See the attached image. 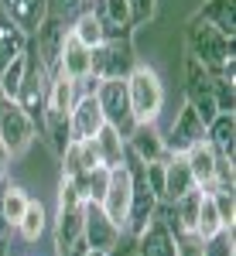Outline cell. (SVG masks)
<instances>
[{"instance_id": "6da1fadb", "label": "cell", "mask_w": 236, "mask_h": 256, "mask_svg": "<svg viewBox=\"0 0 236 256\" xmlns=\"http://www.w3.org/2000/svg\"><path fill=\"white\" fill-rule=\"evenodd\" d=\"M127 99H130L134 123H154L161 106H164V89L151 68L134 65V72L127 76Z\"/></svg>"}, {"instance_id": "7a4b0ae2", "label": "cell", "mask_w": 236, "mask_h": 256, "mask_svg": "<svg viewBox=\"0 0 236 256\" xmlns=\"http://www.w3.org/2000/svg\"><path fill=\"white\" fill-rule=\"evenodd\" d=\"M188 44H192V55H195L212 76H219V68H222L226 62H233V38L219 34L216 28L205 24V20H195V24L188 28Z\"/></svg>"}, {"instance_id": "3957f363", "label": "cell", "mask_w": 236, "mask_h": 256, "mask_svg": "<svg viewBox=\"0 0 236 256\" xmlns=\"http://www.w3.org/2000/svg\"><path fill=\"white\" fill-rule=\"evenodd\" d=\"M134 72V48L127 38H106L93 48L89 58V76L103 79H127Z\"/></svg>"}, {"instance_id": "277c9868", "label": "cell", "mask_w": 236, "mask_h": 256, "mask_svg": "<svg viewBox=\"0 0 236 256\" xmlns=\"http://www.w3.org/2000/svg\"><path fill=\"white\" fill-rule=\"evenodd\" d=\"M96 99H99V110H103L106 126H113L120 137L127 140L130 130L137 126L134 113H130V99H127V79H103L96 86Z\"/></svg>"}, {"instance_id": "5b68a950", "label": "cell", "mask_w": 236, "mask_h": 256, "mask_svg": "<svg viewBox=\"0 0 236 256\" xmlns=\"http://www.w3.org/2000/svg\"><path fill=\"white\" fill-rule=\"evenodd\" d=\"M99 208L106 212V218H110L117 229L127 226V208H130V171H127V164L110 168L106 192H103V198H99Z\"/></svg>"}, {"instance_id": "8992f818", "label": "cell", "mask_w": 236, "mask_h": 256, "mask_svg": "<svg viewBox=\"0 0 236 256\" xmlns=\"http://www.w3.org/2000/svg\"><path fill=\"white\" fill-rule=\"evenodd\" d=\"M103 126H106V120H103L96 92H79L72 110H69V134H72V140H93Z\"/></svg>"}, {"instance_id": "52a82bcc", "label": "cell", "mask_w": 236, "mask_h": 256, "mask_svg": "<svg viewBox=\"0 0 236 256\" xmlns=\"http://www.w3.org/2000/svg\"><path fill=\"white\" fill-rule=\"evenodd\" d=\"M0 137L11 147V154H21L35 140V120L28 116L18 102H11V99L0 106Z\"/></svg>"}, {"instance_id": "ba28073f", "label": "cell", "mask_w": 236, "mask_h": 256, "mask_svg": "<svg viewBox=\"0 0 236 256\" xmlns=\"http://www.w3.org/2000/svg\"><path fill=\"white\" fill-rule=\"evenodd\" d=\"M123 229H117L106 212L99 208V202H86V216H82V239L89 250H99V253H110L117 246V239Z\"/></svg>"}, {"instance_id": "9c48e42d", "label": "cell", "mask_w": 236, "mask_h": 256, "mask_svg": "<svg viewBox=\"0 0 236 256\" xmlns=\"http://www.w3.org/2000/svg\"><path fill=\"white\" fill-rule=\"evenodd\" d=\"M65 34H69V24H65V20H59V18H52V14L41 20V28L31 34V38H35V44H31V48H35L38 62L48 68V72L59 65V52H62Z\"/></svg>"}, {"instance_id": "30bf717a", "label": "cell", "mask_w": 236, "mask_h": 256, "mask_svg": "<svg viewBox=\"0 0 236 256\" xmlns=\"http://www.w3.org/2000/svg\"><path fill=\"white\" fill-rule=\"evenodd\" d=\"M198 140H205V123L198 120V113L192 110V102H185L181 116L171 123V134L164 137V150H168V154H185Z\"/></svg>"}, {"instance_id": "8fae6325", "label": "cell", "mask_w": 236, "mask_h": 256, "mask_svg": "<svg viewBox=\"0 0 236 256\" xmlns=\"http://www.w3.org/2000/svg\"><path fill=\"white\" fill-rule=\"evenodd\" d=\"M93 14L99 18L106 38H123V34H127V28L134 24L130 0H96V4H93Z\"/></svg>"}, {"instance_id": "7c38bea8", "label": "cell", "mask_w": 236, "mask_h": 256, "mask_svg": "<svg viewBox=\"0 0 236 256\" xmlns=\"http://www.w3.org/2000/svg\"><path fill=\"white\" fill-rule=\"evenodd\" d=\"M7 20H14L21 31L31 38L41 28V20L48 18V0H0Z\"/></svg>"}, {"instance_id": "4fadbf2b", "label": "cell", "mask_w": 236, "mask_h": 256, "mask_svg": "<svg viewBox=\"0 0 236 256\" xmlns=\"http://www.w3.org/2000/svg\"><path fill=\"white\" fill-rule=\"evenodd\" d=\"M137 253L140 256H178L175 232H171L161 218H151L137 232Z\"/></svg>"}, {"instance_id": "5bb4252c", "label": "cell", "mask_w": 236, "mask_h": 256, "mask_svg": "<svg viewBox=\"0 0 236 256\" xmlns=\"http://www.w3.org/2000/svg\"><path fill=\"white\" fill-rule=\"evenodd\" d=\"M185 160H188V171L195 178V184L202 192H212L216 188V150L209 147V140H198L185 150Z\"/></svg>"}, {"instance_id": "9a60e30c", "label": "cell", "mask_w": 236, "mask_h": 256, "mask_svg": "<svg viewBox=\"0 0 236 256\" xmlns=\"http://www.w3.org/2000/svg\"><path fill=\"white\" fill-rule=\"evenodd\" d=\"M89 58H93V48H86V44L69 31L65 41H62V52H59V68L72 82H82L89 76Z\"/></svg>"}, {"instance_id": "2e32d148", "label": "cell", "mask_w": 236, "mask_h": 256, "mask_svg": "<svg viewBox=\"0 0 236 256\" xmlns=\"http://www.w3.org/2000/svg\"><path fill=\"white\" fill-rule=\"evenodd\" d=\"M127 147H130L144 164L168 158V150H164V137L157 134L154 123H137V126L130 130V137H127Z\"/></svg>"}, {"instance_id": "e0dca14e", "label": "cell", "mask_w": 236, "mask_h": 256, "mask_svg": "<svg viewBox=\"0 0 236 256\" xmlns=\"http://www.w3.org/2000/svg\"><path fill=\"white\" fill-rule=\"evenodd\" d=\"M76 96H79L76 82H72V79H69V76L59 68V65H55V68L48 72V99H45V113L69 116V110H72Z\"/></svg>"}, {"instance_id": "ac0fdd59", "label": "cell", "mask_w": 236, "mask_h": 256, "mask_svg": "<svg viewBox=\"0 0 236 256\" xmlns=\"http://www.w3.org/2000/svg\"><path fill=\"white\" fill-rule=\"evenodd\" d=\"M188 188H195V178L188 171L185 154H168L164 158V198L168 202H178Z\"/></svg>"}, {"instance_id": "d6986e66", "label": "cell", "mask_w": 236, "mask_h": 256, "mask_svg": "<svg viewBox=\"0 0 236 256\" xmlns=\"http://www.w3.org/2000/svg\"><path fill=\"white\" fill-rule=\"evenodd\" d=\"M233 134H236L233 113H216L212 123H205V140L216 150V158H222V160H233V144H236Z\"/></svg>"}, {"instance_id": "ffe728a7", "label": "cell", "mask_w": 236, "mask_h": 256, "mask_svg": "<svg viewBox=\"0 0 236 256\" xmlns=\"http://www.w3.org/2000/svg\"><path fill=\"white\" fill-rule=\"evenodd\" d=\"M24 48H28V34L14 20H7V14H0V72L18 55H24Z\"/></svg>"}, {"instance_id": "44dd1931", "label": "cell", "mask_w": 236, "mask_h": 256, "mask_svg": "<svg viewBox=\"0 0 236 256\" xmlns=\"http://www.w3.org/2000/svg\"><path fill=\"white\" fill-rule=\"evenodd\" d=\"M82 216H86V205L59 208V226H55V242H59V250H65V246H72L76 239H82Z\"/></svg>"}, {"instance_id": "7402d4cb", "label": "cell", "mask_w": 236, "mask_h": 256, "mask_svg": "<svg viewBox=\"0 0 236 256\" xmlns=\"http://www.w3.org/2000/svg\"><path fill=\"white\" fill-rule=\"evenodd\" d=\"M198 20H205V24H212L219 34H226V38H233L236 31V14H233V0H209L205 7H202V14Z\"/></svg>"}, {"instance_id": "603a6c76", "label": "cell", "mask_w": 236, "mask_h": 256, "mask_svg": "<svg viewBox=\"0 0 236 256\" xmlns=\"http://www.w3.org/2000/svg\"><path fill=\"white\" fill-rule=\"evenodd\" d=\"M96 147H99V158H103V168H120L123 164V150H127V140L120 137L113 126H103L96 134Z\"/></svg>"}, {"instance_id": "cb8c5ba5", "label": "cell", "mask_w": 236, "mask_h": 256, "mask_svg": "<svg viewBox=\"0 0 236 256\" xmlns=\"http://www.w3.org/2000/svg\"><path fill=\"white\" fill-rule=\"evenodd\" d=\"M202 188H188L185 195L175 202V218H178V232H195V222H198V205H202Z\"/></svg>"}, {"instance_id": "d4e9b609", "label": "cell", "mask_w": 236, "mask_h": 256, "mask_svg": "<svg viewBox=\"0 0 236 256\" xmlns=\"http://www.w3.org/2000/svg\"><path fill=\"white\" fill-rule=\"evenodd\" d=\"M106 178H110V171L106 168H89V171H79L72 181H76V192L82 202H99L103 198V192H106Z\"/></svg>"}, {"instance_id": "484cf974", "label": "cell", "mask_w": 236, "mask_h": 256, "mask_svg": "<svg viewBox=\"0 0 236 256\" xmlns=\"http://www.w3.org/2000/svg\"><path fill=\"white\" fill-rule=\"evenodd\" d=\"M28 202H31V198L24 195V188H18V184H0V212L7 218V226H18L21 222Z\"/></svg>"}, {"instance_id": "4316f807", "label": "cell", "mask_w": 236, "mask_h": 256, "mask_svg": "<svg viewBox=\"0 0 236 256\" xmlns=\"http://www.w3.org/2000/svg\"><path fill=\"white\" fill-rule=\"evenodd\" d=\"M69 31L76 34L86 48H96L99 41H106V34H103V24H99V18L93 14V10H86V14H79L72 24H69Z\"/></svg>"}, {"instance_id": "83f0119b", "label": "cell", "mask_w": 236, "mask_h": 256, "mask_svg": "<svg viewBox=\"0 0 236 256\" xmlns=\"http://www.w3.org/2000/svg\"><path fill=\"white\" fill-rule=\"evenodd\" d=\"M41 130H45V137L52 144V150L62 154L69 144H72V134H69V116H59V113H45L41 120Z\"/></svg>"}, {"instance_id": "f1b7e54d", "label": "cell", "mask_w": 236, "mask_h": 256, "mask_svg": "<svg viewBox=\"0 0 236 256\" xmlns=\"http://www.w3.org/2000/svg\"><path fill=\"white\" fill-rule=\"evenodd\" d=\"M24 68H28V58L24 55H18V58L11 62L4 72H0V96L4 99H18V92H21V82H24Z\"/></svg>"}, {"instance_id": "f546056e", "label": "cell", "mask_w": 236, "mask_h": 256, "mask_svg": "<svg viewBox=\"0 0 236 256\" xmlns=\"http://www.w3.org/2000/svg\"><path fill=\"white\" fill-rule=\"evenodd\" d=\"M45 208H41V202H28V208H24V216L18 222V232L21 239H28V242H35V239L45 232Z\"/></svg>"}, {"instance_id": "4dcf8cb0", "label": "cell", "mask_w": 236, "mask_h": 256, "mask_svg": "<svg viewBox=\"0 0 236 256\" xmlns=\"http://www.w3.org/2000/svg\"><path fill=\"white\" fill-rule=\"evenodd\" d=\"M219 229H222V222L216 216V205H212V198L202 195V205H198V222H195V236L198 239H209L216 236Z\"/></svg>"}, {"instance_id": "1f68e13d", "label": "cell", "mask_w": 236, "mask_h": 256, "mask_svg": "<svg viewBox=\"0 0 236 256\" xmlns=\"http://www.w3.org/2000/svg\"><path fill=\"white\" fill-rule=\"evenodd\" d=\"M86 10H93V0H48V14L65 20V24H72Z\"/></svg>"}, {"instance_id": "d6a6232c", "label": "cell", "mask_w": 236, "mask_h": 256, "mask_svg": "<svg viewBox=\"0 0 236 256\" xmlns=\"http://www.w3.org/2000/svg\"><path fill=\"white\" fill-rule=\"evenodd\" d=\"M205 195L212 198V205H216V216H219V222H222V229H233V216H236L233 188H212V192H205Z\"/></svg>"}, {"instance_id": "836d02e7", "label": "cell", "mask_w": 236, "mask_h": 256, "mask_svg": "<svg viewBox=\"0 0 236 256\" xmlns=\"http://www.w3.org/2000/svg\"><path fill=\"white\" fill-rule=\"evenodd\" d=\"M202 256H236L233 229H219L216 236L202 239Z\"/></svg>"}, {"instance_id": "e575fe53", "label": "cell", "mask_w": 236, "mask_h": 256, "mask_svg": "<svg viewBox=\"0 0 236 256\" xmlns=\"http://www.w3.org/2000/svg\"><path fill=\"white\" fill-rule=\"evenodd\" d=\"M144 181L154 192V198H164V160H151L144 164Z\"/></svg>"}, {"instance_id": "d590c367", "label": "cell", "mask_w": 236, "mask_h": 256, "mask_svg": "<svg viewBox=\"0 0 236 256\" xmlns=\"http://www.w3.org/2000/svg\"><path fill=\"white\" fill-rule=\"evenodd\" d=\"M106 256H140V253H137V236H130V232H120L117 246H113V250H110Z\"/></svg>"}, {"instance_id": "8d00e7d4", "label": "cell", "mask_w": 236, "mask_h": 256, "mask_svg": "<svg viewBox=\"0 0 236 256\" xmlns=\"http://www.w3.org/2000/svg\"><path fill=\"white\" fill-rule=\"evenodd\" d=\"M11 158H14V154H11V147H7V144H4V137H0V168H7V164H11Z\"/></svg>"}, {"instance_id": "74e56055", "label": "cell", "mask_w": 236, "mask_h": 256, "mask_svg": "<svg viewBox=\"0 0 236 256\" xmlns=\"http://www.w3.org/2000/svg\"><path fill=\"white\" fill-rule=\"evenodd\" d=\"M7 229H11V226H7V218H4V212H0V239L7 236Z\"/></svg>"}, {"instance_id": "f35d334b", "label": "cell", "mask_w": 236, "mask_h": 256, "mask_svg": "<svg viewBox=\"0 0 236 256\" xmlns=\"http://www.w3.org/2000/svg\"><path fill=\"white\" fill-rule=\"evenodd\" d=\"M82 256H106V253H99V250H86Z\"/></svg>"}, {"instance_id": "ab89813d", "label": "cell", "mask_w": 236, "mask_h": 256, "mask_svg": "<svg viewBox=\"0 0 236 256\" xmlns=\"http://www.w3.org/2000/svg\"><path fill=\"white\" fill-rule=\"evenodd\" d=\"M0 256H7V242L4 239H0Z\"/></svg>"}, {"instance_id": "60d3db41", "label": "cell", "mask_w": 236, "mask_h": 256, "mask_svg": "<svg viewBox=\"0 0 236 256\" xmlns=\"http://www.w3.org/2000/svg\"><path fill=\"white\" fill-rule=\"evenodd\" d=\"M4 174H7V168H0V184H4Z\"/></svg>"}]
</instances>
